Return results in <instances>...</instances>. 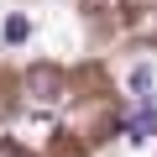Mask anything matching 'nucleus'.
<instances>
[{"mask_svg": "<svg viewBox=\"0 0 157 157\" xmlns=\"http://www.w3.org/2000/svg\"><path fill=\"white\" fill-rule=\"evenodd\" d=\"M26 89H32L37 105H58V100H63V73L47 68V63H37V68L26 73Z\"/></svg>", "mask_w": 157, "mask_h": 157, "instance_id": "f257e3e1", "label": "nucleus"}, {"mask_svg": "<svg viewBox=\"0 0 157 157\" xmlns=\"http://www.w3.org/2000/svg\"><path fill=\"white\" fill-rule=\"evenodd\" d=\"M131 89L147 100V89H152V68H147V63H141V68H131Z\"/></svg>", "mask_w": 157, "mask_h": 157, "instance_id": "7ed1b4c3", "label": "nucleus"}, {"mask_svg": "<svg viewBox=\"0 0 157 157\" xmlns=\"http://www.w3.org/2000/svg\"><path fill=\"white\" fill-rule=\"evenodd\" d=\"M152 131H157V105H141V110L131 115V126H126V136H131V141H147Z\"/></svg>", "mask_w": 157, "mask_h": 157, "instance_id": "f03ea898", "label": "nucleus"}, {"mask_svg": "<svg viewBox=\"0 0 157 157\" xmlns=\"http://www.w3.org/2000/svg\"><path fill=\"white\" fill-rule=\"evenodd\" d=\"M26 32H32V26H26V16H11V21H6V42H21Z\"/></svg>", "mask_w": 157, "mask_h": 157, "instance_id": "20e7f679", "label": "nucleus"}, {"mask_svg": "<svg viewBox=\"0 0 157 157\" xmlns=\"http://www.w3.org/2000/svg\"><path fill=\"white\" fill-rule=\"evenodd\" d=\"M0 157H21V152H16V147H6V141H0Z\"/></svg>", "mask_w": 157, "mask_h": 157, "instance_id": "39448f33", "label": "nucleus"}]
</instances>
